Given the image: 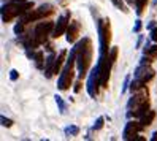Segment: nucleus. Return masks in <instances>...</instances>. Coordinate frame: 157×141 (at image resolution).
Returning <instances> with one entry per match:
<instances>
[{
  "mask_svg": "<svg viewBox=\"0 0 157 141\" xmlns=\"http://www.w3.org/2000/svg\"><path fill=\"white\" fill-rule=\"evenodd\" d=\"M54 67H56V55L54 54H49L44 60V76L46 78H51L54 74Z\"/></svg>",
  "mask_w": 157,
  "mask_h": 141,
  "instance_id": "obj_11",
  "label": "nucleus"
},
{
  "mask_svg": "<svg viewBox=\"0 0 157 141\" xmlns=\"http://www.w3.org/2000/svg\"><path fill=\"white\" fill-rule=\"evenodd\" d=\"M65 57H67V51L63 49V51H60V54L57 55V59H56V67H54V73H60L62 71V65H63V62H65Z\"/></svg>",
  "mask_w": 157,
  "mask_h": 141,
  "instance_id": "obj_14",
  "label": "nucleus"
},
{
  "mask_svg": "<svg viewBox=\"0 0 157 141\" xmlns=\"http://www.w3.org/2000/svg\"><path fill=\"white\" fill-rule=\"evenodd\" d=\"M147 3V0H135V5H136V13L138 14H141L143 10H144V6Z\"/></svg>",
  "mask_w": 157,
  "mask_h": 141,
  "instance_id": "obj_21",
  "label": "nucleus"
},
{
  "mask_svg": "<svg viewBox=\"0 0 157 141\" xmlns=\"http://www.w3.org/2000/svg\"><path fill=\"white\" fill-rule=\"evenodd\" d=\"M52 30H54V24L52 22H40V24H36L35 30H33V35H35V38L38 40V43L43 44V43H46L48 36L52 35L51 33Z\"/></svg>",
  "mask_w": 157,
  "mask_h": 141,
  "instance_id": "obj_5",
  "label": "nucleus"
},
{
  "mask_svg": "<svg viewBox=\"0 0 157 141\" xmlns=\"http://www.w3.org/2000/svg\"><path fill=\"white\" fill-rule=\"evenodd\" d=\"M103 122H105V117H98L97 120H95V124H94V130H100L101 127H103Z\"/></svg>",
  "mask_w": 157,
  "mask_h": 141,
  "instance_id": "obj_24",
  "label": "nucleus"
},
{
  "mask_svg": "<svg viewBox=\"0 0 157 141\" xmlns=\"http://www.w3.org/2000/svg\"><path fill=\"white\" fill-rule=\"evenodd\" d=\"M0 120H2V125H3V127H11V125H13V120H11V119H6L5 116L0 117Z\"/></svg>",
  "mask_w": 157,
  "mask_h": 141,
  "instance_id": "obj_26",
  "label": "nucleus"
},
{
  "mask_svg": "<svg viewBox=\"0 0 157 141\" xmlns=\"http://www.w3.org/2000/svg\"><path fill=\"white\" fill-rule=\"evenodd\" d=\"M141 25H143V22H141L140 19H136V21H135V25H133V32H135V33H140Z\"/></svg>",
  "mask_w": 157,
  "mask_h": 141,
  "instance_id": "obj_27",
  "label": "nucleus"
},
{
  "mask_svg": "<svg viewBox=\"0 0 157 141\" xmlns=\"http://www.w3.org/2000/svg\"><path fill=\"white\" fill-rule=\"evenodd\" d=\"M71 81H73V67L65 63V67H63L62 71L59 73V79H57L59 90H67L71 86Z\"/></svg>",
  "mask_w": 157,
  "mask_h": 141,
  "instance_id": "obj_6",
  "label": "nucleus"
},
{
  "mask_svg": "<svg viewBox=\"0 0 157 141\" xmlns=\"http://www.w3.org/2000/svg\"><path fill=\"white\" fill-rule=\"evenodd\" d=\"M79 90H81V79H78V81H76V84H75V92L78 93Z\"/></svg>",
  "mask_w": 157,
  "mask_h": 141,
  "instance_id": "obj_31",
  "label": "nucleus"
},
{
  "mask_svg": "<svg viewBox=\"0 0 157 141\" xmlns=\"http://www.w3.org/2000/svg\"><path fill=\"white\" fill-rule=\"evenodd\" d=\"M154 119H155V111L149 109V111H147L146 114L141 117V120H140V122H141V124H143L144 127H147V125H151V124H152V120H154Z\"/></svg>",
  "mask_w": 157,
  "mask_h": 141,
  "instance_id": "obj_15",
  "label": "nucleus"
},
{
  "mask_svg": "<svg viewBox=\"0 0 157 141\" xmlns=\"http://www.w3.org/2000/svg\"><path fill=\"white\" fill-rule=\"evenodd\" d=\"M125 2H127L128 5H133V3H135V0H125Z\"/></svg>",
  "mask_w": 157,
  "mask_h": 141,
  "instance_id": "obj_34",
  "label": "nucleus"
},
{
  "mask_svg": "<svg viewBox=\"0 0 157 141\" xmlns=\"http://www.w3.org/2000/svg\"><path fill=\"white\" fill-rule=\"evenodd\" d=\"M24 25H25V24H24L21 19L16 22V25H14V33H16L17 36H19V35H22V32H24Z\"/></svg>",
  "mask_w": 157,
  "mask_h": 141,
  "instance_id": "obj_22",
  "label": "nucleus"
},
{
  "mask_svg": "<svg viewBox=\"0 0 157 141\" xmlns=\"http://www.w3.org/2000/svg\"><path fill=\"white\" fill-rule=\"evenodd\" d=\"M68 24H70L68 13H67L65 16H59V17H57V22H56V25H54V30H52V35H51V36H54V38H59L60 35H63V33L67 32V29H68Z\"/></svg>",
  "mask_w": 157,
  "mask_h": 141,
  "instance_id": "obj_8",
  "label": "nucleus"
},
{
  "mask_svg": "<svg viewBox=\"0 0 157 141\" xmlns=\"http://www.w3.org/2000/svg\"><path fill=\"white\" fill-rule=\"evenodd\" d=\"M36 11H38L40 17L43 19V17H48V16H51V14L54 13V6H52V5H49V3H44V5H41Z\"/></svg>",
  "mask_w": 157,
  "mask_h": 141,
  "instance_id": "obj_13",
  "label": "nucleus"
},
{
  "mask_svg": "<svg viewBox=\"0 0 157 141\" xmlns=\"http://www.w3.org/2000/svg\"><path fill=\"white\" fill-rule=\"evenodd\" d=\"M111 2H113V5H114L116 8H119L121 11L127 13V8H125V5H124V2H122V0H111Z\"/></svg>",
  "mask_w": 157,
  "mask_h": 141,
  "instance_id": "obj_23",
  "label": "nucleus"
},
{
  "mask_svg": "<svg viewBox=\"0 0 157 141\" xmlns=\"http://www.w3.org/2000/svg\"><path fill=\"white\" fill-rule=\"evenodd\" d=\"M144 54L146 55H151V57H157V46H149V44H144Z\"/></svg>",
  "mask_w": 157,
  "mask_h": 141,
  "instance_id": "obj_20",
  "label": "nucleus"
},
{
  "mask_svg": "<svg viewBox=\"0 0 157 141\" xmlns=\"http://www.w3.org/2000/svg\"><path fill=\"white\" fill-rule=\"evenodd\" d=\"M76 67H78V78L82 79L87 74L92 62V40L84 36L81 41L76 43Z\"/></svg>",
  "mask_w": 157,
  "mask_h": 141,
  "instance_id": "obj_1",
  "label": "nucleus"
},
{
  "mask_svg": "<svg viewBox=\"0 0 157 141\" xmlns=\"http://www.w3.org/2000/svg\"><path fill=\"white\" fill-rule=\"evenodd\" d=\"M144 128V125L141 122H135V120H128L125 127H124V131H122V139H135L136 135Z\"/></svg>",
  "mask_w": 157,
  "mask_h": 141,
  "instance_id": "obj_7",
  "label": "nucleus"
},
{
  "mask_svg": "<svg viewBox=\"0 0 157 141\" xmlns=\"http://www.w3.org/2000/svg\"><path fill=\"white\" fill-rule=\"evenodd\" d=\"M109 59H111L113 62H116V59H117V48L111 49V52H109Z\"/></svg>",
  "mask_w": 157,
  "mask_h": 141,
  "instance_id": "obj_28",
  "label": "nucleus"
},
{
  "mask_svg": "<svg viewBox=\"0 0 157 141\" xmlns=\"http://www.w3.org/2000/svg\"><path fill=\"white\" fill-rule=\"evenodd\" d=\"M33 60H35V67L38 70H44V62H43V52L41 51H36L33 54Z\"/></svg>",
  "mask_w": 157,
  "mask_h": 141,
  "instance_id": "obj_17",
  "label": "nucleus"
},
{
  "mask_svg": "<svg viewBox=\"0 0 157 141\" xmlns=\"http://www.w3.org/2000/svg\"><path fill=\"white\" fill-rule=\"evenodd\" d=\"M79 35V24L76 21H71L68 24V29H67V41L68 43H75L76 38Z\"/></svg>",
  "mask_w": 157,
  "mask_h": 141,
  "instance_id": "obj_10",
  "label": "nucleus"
},
{
  "mask_svg": "<svg viewBox=\"0 0 157 141\" xmlns=\"http://www.w3.org/2000/svg\"><path fill=\"white\" fill-rule=\"evenodd\" d=\"M144 86H146V82H144L141 78H135V79L130 82V90H132V93H133V92H138L140 89H143Z\"/></svg>",
  "mask_w": 157,
  "mask_h": 141,
  "instance_id": "obj_16",
  "label": "nucleus"
},
{
  "mask_svg": "<svg viewBox=\"0 0 157 141\" xmlns=\"http://www.w3.org/2000/svg\"><path fill=\"white\" fill-rule=\"evenodd\" d=\"M151 40H152V41H157V27L151 29Z\"/></svg>",
  "mask_w": 157,
  "mask_h": 141,
  "instance_id": "obj_30",
  "label": "nucleus"
},
{
  "mask_svg": "<svg viewBox=\"0 0 157 141\" xmlns=\"http://www.w3.org/2000/svg\"><path fill=\"white\" fill-rule=\"evenodd\" d=\"M98 40H100V54H108V46H109V41H111L109 19L98 21Z\"/></svg>",
  "mask_w": 157,
  "mask_h": 141,
  "instance_id": "obj_3",
  "label": "nucleus"
},
{
  "mask_svg": "<svg viewBox=\"0 0 157 141\" xmlns=\"http://www.w3.org/2000/svg\"><path fill=\"white\" fill-rule=\"evenodd\" d=\"M17 78H19V73H17V70L13 68V70L10 71V79H11V81H16Z\"/></svg>",
  "mask_w": 157,
  "mask_h": 141,
  "instance_id": "obj_29",
  "label": "nucleus"
},
{
  "mask_svg": "<svg viewBox=\"0 0 157 141\" xmlns=\"http://www.w3.org/2000/svg\"><path fill=\"white\" fill-rule=\"evenodd\" d=\"M65 136H68V138H73V136H78L79 135V127L78 125H68V127H65Z\"/></svg>",
  "mask_w": 157,
  "mask_h": 141,
  "instance_id": "obj_19",
  "label": "nucleus"
},
{
  "mask_svg": "<svg viewBox=\"0 0 157 141\" xmlns=\"http://www.w3.org/2000/svg\"><path fill=\"white\" fill-rule=\"evenodd\" d=\"M147 111H149V101L146 100V101H143V103H141L140 106H136V108H135V111H133V116L141 119V117L146 114Z\"/></svg>",
  "mask_w": 157,
  "mask_h": 141,
  "instance_id": "obj_12",
  "label": "nucleus"
},
{
  "mask_svg": "<svg viewBox=\"0 0 157 141\" xmlns=\"http://www.w3.org/2000/svg\"><path fill=\"white\" fill-rule=\"evenodd\" d=\"M146 98H147V90L143 89L141 92H138V93H135V95H132V98L128 100V103H127V108L132 109V106H133V108L140 106L143 101H146Z\"/></svg>",
  "mask_w": 157,
  "mask_h": 141,
  "instance_id": "obj_9",
  "label": "nucleus"
},
{
  "mask_svg": "<svg viewBox=\"0 0 157 141\" xmlns=\"http://www.w3.org/2000/svg\"><path fill=\"white\" fill-rule=\"evenodd\" d=\"M54 100H56V103H57L59 112H60V114H65V112H67V103L63 101V98H62L60 95H57V93H56V95H54Z\"/></svg>",
  "mask_w": 157,
  "mask_h": 141,
  "instance_id": "obj_18",
  "label": "nucleus"
},
{
  "mask_svg": "<svg viewBox=\"0 0 157 141\" xmlns=\"http://www.w3.org/2000/svg\"><path fill=\"white\" fill-rule=\"evenodd\" d=\"M151 141H157V131H154L152 136H151Z\"/></svg>",
  "mask_w": 157,
  "mask_h": 141,
  "instance_id": "obj_32",
  "label": "nucleus"
},
{
  "mask_svg": "<svg viewBox=\"0 0 157 141\" xmlns=\"http://www.w3.org/2000/svg\"><path fill=\"white\" fill-rule=\"evenodd\" d=\"M100 86V68H98V63L95 65V68H92L89 78H87V84H86V89H87V93L95 98L97 97V92H98V87Z\"/></svg>",
  "mask_w": 157,
  "mask_h": 141,
  "instance_id": "obj_4",
  "label": "nucleus"
},
{
  "mask_svg": "<svg viewBox=\"0 0 157 141\" xmlns=\"http://www.w3.org/2000/svg\"><path fill=\"white\" fill-rule=\"evenodd\" d=\"M141 40H143V36L140 35V38H138V43H136V46H140V44H141Z\"/></svg>",
  "mask_w": 157,
  "mask_h": 141,
  "instance_id": "obj_33",
  "label": "nucleus"
},
{
  "mask_svg": "<svg viewBox=\"0 0 157 141\" xmlns=\"http://www.w3.org/2000/svg\"><path fill=\"white\" fill-rule=\"evenodd\" d=\"M29 10H33V2H27V0H13V2L2 6V21L10 22V21L14 19V17L22 16Z\"/></svg>",
  "mask_w": 157,
  "mask_h": 141,
  "instance_id": "obj_2",
  "label": "nucleus"
},
{
  "mask_svg": "<svg viewBox=\"0 0 157 141\" xmlns=\"http://www.w3.org/2000/svg\"><path fill=\"white\" fill-rule=\"evenodd\" d=\"M127 89H130V76H125V79H124V86H122V93L124 92H127Z\"/></svg>",
  "mask_w": 157,
  "mask_h": 141,
  "instance_id": "obj_25",
  "label": "nucleus"
}]
</instances>
